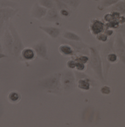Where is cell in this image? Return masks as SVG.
<instances>
[{"label": "cell", "mask_w": 125, "mask_h": 127, "mask_svg": "<svg viewBox=\"0 0 125 127\" xmlns=\"http://www.w3.org/2000/svg\"><path fill=\"white\" fill-rule=\"evenodd\" d=\"M114 37L110 38L109 41L102 46L100 52L103 64V71L105 80L108 76L111 64H116L120 60L114 49Z\"/></svg>", "instance_id": "6da1fadb"}, {"label": "cell", "mask_w": 125, "mask_h": 127, "mask_svg": "<svg viewBox=\"0 0 125 127\" xmlns=\"http://www.w3.org/2000/svg\"><path fill=\"white\" fill-rule=\"evenodd\" d=\"M89 65L92 68L96 77L101 82H104L106 80L104 78V71H103V64L102 61L100 52L95 46H89Z\"/></svg>", "instance_id": "7a4b0ae2"}, {"label": "cell", "mask_w": 125, "mask_h": 127, "mask_svg": "<svg viewBox=\"0 0 125 127\" xmlns=\"http://www.w3.org/2000/svg\"><path fill=\"white\" fill-rule=\"evenodd\" d=\"M61 72L54 73L39 81V85L48 92L60 94L62 91L61 82Z\"/></svg>", "instance_id": "3957f363"}, {"label": "cell", "mask_w": 125, "mask_h": 127, "mask_svg": "<svg viewBox=\"0 0 125 127\" xmlns=\"http://www.w3.org/2000/svg\"><path fill=\"white\" fill-rule=\"evenodd\" d=\"M8 28L10 30L13 37V56L18 58L20 56L21 51L25 48V46L17 29L11 22L9 24Z\"/></svg>", "instance_id": "277c9868"}, {"label": "cell", "mask_w": 125, "mask_h": 127, "mask_svg": "<svg viewBox=\"0 0 125 127\" xmlns=\"http://www.w3.org/2000/svg\"><path fill=\"white\" fill-rule=\"evenodd\" d=\"M61 86L62 91L64 92H71L76 86V78L73 70H64L61 72Z\"/></svg>", "instance_id": "5b68a950"}, {"label": "cell", "mask_w": 125, "mask_h": 127, "mask_svg": "<svg viewBox=\"0 0 125 127\" xmlns=\"http://www.w3.org/2000/svg\"><path fill=\"white\" fill-rule=\"evenodd\" d=\"M114 49L120 62L125 63V36L120 32H117L114 37Z\"/></svg>", "instance_id": "8992f818"}, {"label": "cell", "mask_w": 125, "mask_h": 127, "mask_svg": "<svg viewBox=\"0 0 125 127\" xmlns=\"http://www.w3.org/2000/svg\"><path fill=\"white\" fill-rule=\"evenodd\" d=\"M32 48L33 49L37 57L45 61H48L49 59L48 54V48H47V44L45 40L42 39V40L37 41L36 43H35L32 46Z\"/></svg>", "instance_id": "52a82bcc"}, {"label": "cell", "mask_w": 125, "mask_h": 127, "mask_svg": "<svg viewBox=\"0 0 125 127\" xmlns=\"http://www.w3.org/2000/svg\"><path fill=\"white\" fill-rule=\"evenodd\" d=\"M1 40L3 51H6L8 55L13 56V37L8 28L4 31Z\"/></svg>", "instance_id": "ba28073f"}, {"label": "cell", "mask_w": 125, "mask_h": 127, "mask_svg": "<svg viewBox=\"0 0 125 127\" xmlns=\"http://www.w3.org/2000/svg\"><path fill=\"white\" fill-rule=\"evenodd\" d=\"M105 30V23L98 18H93L89 23V31L90 33L95 36L97 34L103 32Z\"/></svg>", "instance_id": "9c48e42d"}, {"label": "cell", "mask_w": 125, "mask_h": 127, "mask_svg": "<svg viewBox=\"0 0 125 127\" xmlns=\"http://www.w3.org/2000/svg\"><path fill=\"white\" fill-rule=\"evenodd\" d=\"M19 11L18 8H4L0 9V21L8 22L10 19L13 18Z\"/></svg>", "instance_id": "30bf717a"}, {"label": "cell", "mask_w": 125, "mask_h": 127, "mask_svg": "<svg viewBox=\"0 0 125 127\" xmlns=\"http://www.w3.org/2000/svg\"><path fill=\"white\" fill-rule=\"evenodd\" d=\"M39 29L46 33L49 37L54 39L58 38L61 34V29L57 27L51 25H40L39 27Z\"/></svg>", "instance_id": "8fae6325"}, {"label": "cell", "mask_w": 125, "mask_h": 127, "mask_svg": "<svg viewBox=\"0 0 125 127\" xmlns=\"http://www.w3.org/2000/svg\"><path fill=\"white\" fill-rule=\"evenodd\" d=\"M47 12V9L39 5L38 3H35L33 5V7L31 10V16L32 18L40 20L46 17Z\"/></svg>", "instance_id": "7c38bea8"}, {"label": "cell", "mask_w": 125, "mask_h": 127, "mask_svg": "<svg viewBox=\"0 0 125 127\" xmlns=\"http://www.w3.org/2000/svg\"><path fill=\"white\" fill-rule=\"evenodd\" d=\"M76 82V85L77 88L83 92L90 91L93 84V80L90 77L80 78V79L77 80Z\"/></svg>", "instance_id": "4fadbf2b"}, {"label": "cell", "mask_w": 125, "mask_h": 127, "mask_svg": "<svg viewBox=\"0 0 125 127\" xmlns=\"http://www.w3.org/2000/svg\"><path fill=\"white\" fill-rule=\"evenodd\" d=\"M20 56L26 62H32L37 57L36 54L32 47L24 48L20 53Z\"/></svg>", "instance_id": "5bb4252c"}, {"label": "cell", "mask_w": 125, "mask_h": 127, "mask_svg": "<svg viewBox=\"0 0 125 127\" xmlns=\"http://www.w3.org/2000/svg\"><path fill=\"white\" fill-rule=\"evenodd\" d=\"M58 51L61 55L65 57H72L76 54L73 48L67 43L61 44L59 46Z\"/></svg>", "instance_id": "9a60e30c"}, {"label": "cell", "mask_w": 125, "mask_h": 127, "mask_svg": "<svg viewBox=\"0 0 125 127\" xmlns=\"http://www.w3.org/2000/svg\"><path fill=\"white\" fill-rule=\"evenodd\" d=\"M64 43L68 44L73 48L76 54L81 53L86 49H88L89 46V45L87 44L85 42H83V41H69L65 40V39L64 40Z\"/></svg>", "instance_id": "2e32d148"}, {"label": "cell", "mask_w": 125, "mask_h": 127, "mask_svg": "<svg viewBox=\"0 0 125 127\" xmlns=\"http://www.w3.org/2000/svg\"><path fill=\"white\" fill-rule=\"evenodd\" d=\"M60 15L59 11L56 7L53 8L51 9L47 10V12L46 13V17H44L45 20L50 22H56L60 20Z\"/></svg>", "instance_id": "e0dca14e"}, {"label": "cell", "mask_w": 125, "mask_h": 127, "mask_svg": "<svg viewBox=\"0 0 125 127\" xmlns=\"http://www.w3.org/2000/svg\"><path fill=\"white\" fill-rule=\"evenodd\" d=\"M62 38L69 41H82V39L78 34L70 31H65L62 34Z\"/></svg>", "instance_id": "ac0fdd59"}, {"label": "cell", "mask_w": 125, "mask_h": 127, "mask_svg": "<svg viewBox=\"0 0 125 127\" xmlns=\"http://www.w3.org/2000/svg\"><path fill=\"white\" fill-rule=\"evenodd\" d=\"M110 11H116L121 15H125V2L123 0H120L114 5L111 6L109 7Z\"/></svg>", "instance_id": "d6986e66"}, {"label": "cell", "mask_w": 125, "mask_h": 127, "mask_svg": "<svg viewBox=\"0 0 125 127\" xmlns=\"http://www.w3.org/2000/svg\"><path fill=\"white\" fill-rule=\"evenodd\" d=\"M22 95L20 93L17 91H10L7 95V99L10 103L17 104L20 101Z\"/></svg>", "instance_id": "ffe728a7"}, {"label": "cell", "mask_w": 125, "mask_h": 127, "mask_svg": "<svg viewBox=\"0 0 125 127\" xmlns=\"http://www.w3.org/2000/svg\"><path fill=\"white\" fill-rule=\"evenodd\" d=\"M120 0H100L99 3L97 5V9L100 11L111 7V6L114 5Z\"/></svg>", "instance_id": "44dd1931"}, {"label": "cell", "mask_w": 125, "mask_h": 127, "mask_svg": "<svg viewBox=\"0 0 125 127\" xmlns=\"http://www.w3.org/2000/svg\"><path fill=\"white\" fill-rule=\"evenodd\" d=\"M73 60H74L75 62H80V63H84V64H88L89 62V56L85 54H82V53H79V54H76L75 55L71 57Z\"/></svg>", "instance_id": "7402d4cb"}, {"label": "cell", "mask_w": 125, "mask_h": 127, "mask_svg": "<svg viewBox=\"0 0 125 127\" xmlns=\"http://www.w3.org/2000/svg\"><path fill=\"white\" fill-rule=\"evenodd\" d=\"M18 3L11 0H0V9L4 8H17Z\"/></svg>", "instance_id": "603a6c76"}, {"label": "cell", "mask_w": 125, "mask_h": 127, "mask_svg": "<svg viewBox=\"0 0 125 127\" xmlns=\"http://www.w3.org/2000/svg\"><path fill=\"white\" fill-rule=\"evenodd\" d=\"M69 9L76 10L79 7L82 0H61Z\"/></svg>", "instance_id": "cb8c5ba5"}, {"label": "cell", "mask_w": 125, "mask_h": 127, "mask_svg": "<svg viewBox=\"0 0 125 127\" xmlns=\"http://www.w3.org/2000/svg\"><path fill=\"white\" fill-rule=\"evenodd\" d=\"M37 3L39 5L47 9V10L55 7L54 2L53 1V0H39Z\"/></svg>", "instance_id": "d4e9b609"}, {"label": "cell", "mask_w": 125, "mask_h": 127, "mask_svg": "<svg viewBox=\"0 0 125 127\" xmlns=\"http://www.w3.org/2000/svg\"><path fill=\"white\" fill-rule=\"evenodd\" d=\"M121 25H120V24L118 20H113L109 22L105 23V29L106 28L111 29L113 30H118V29L120 28Z\"/></svg>", "instance_id": "484cf974"}, {"label": "cell", "mask_w": 125, "mask_h": 127, "mask_svg": "<svg viewBox=\"0 0 125 127\" xmlns=\"http://www.w3.org/2000/svg\"><path fill=\"white\" fill-rule=\"evenodd\" d=\"M95 39L97 41H98L99 42H102V43H106L107 41H109V39H110L107 35H106L104 32H101L100 34H97V35H95Z\"/></svg>", "instance_id": "4316f807"}, {"label": "cell", "mask_w": 125, "mask_h": 127, "mask_svg": "<svg viewBox=\"0 0 125 127\" xmlns=\"http://www.w3.org/2000/svg\"><path fill=\"white\" fill-rule=\"evenodd\" d=\"M99 91H100V93L103 95H108L109 94H111V92H112V90H111V88L108 85H102L100 87L99 89Z\"/></svg>", "instance_id": "83f0119b"}, {"label": "cell", "mask_w": 125, "mask_h": 127, "mask_svg": "<svg viewBox=\"0 0 125 127\" xmlns=\"http://www.w3.org/2000/svg\"><path fill=\"white\" fill-rule=\"evenodd\" d=\"M59 15L60 17L62 18H68L71 15V10L69 8H63L59 10Z\"/></svg>", "instance_id": "f1b7e54d"}, {"label": "cell", "mask_w": 125, "mask_h": 127, "mask_svg": "<svg viewBox=\"0 0 125 127\" xmlns=\"http://www.w3.org/2000/svg\"><path fill=\"white\" fill-rule=\"evenodd\" d=\"M87 69V65L84 63L76 62L75 70L78 71H85Z\"/></svg>", "instance_id": "f546056e"}, {"label": "cell", "mask_w": 125, "mask_h": 127, "mask_svg": "<svg viewBox=\"0 0 125 127\" xmlns=\"http://www.w3.org/2000/svg\"><path fill=\"white\" fill-rule=\"evenodd\" d=\"M54 2L56 3V8L58 11L63 8H69L61 0H54Z\"/></svg>", "instance_id": "4dcf8cb0"}, {"label": "cell", "mask_w": 125, "mask_h": 127, "mask_svg": "<svg viewBox=\"0 0 125 127\" xmlns=\"http://www.w3.org/2000/svg\"><path fill=\"white\" fill-rule=\"evenodd\" d=\"M75 64H76V62L74 60H73L72 58H71L69 60H68L66 63L67 68L71 70H75Z\"/></svg>", "instance_id": "1f68e13d"}, {"label": "cell", "mask_w": 125, "mask_h": 127, "mask_svg": "<svg viewBox=\"0 0 125 127\" xmlns=\"http://www.w3.org/2000/svg\"><path fill=\"white\" fill-rule=\"evenodd\" d=\"M113 20V16L111 15V12L106 13V14H104V15L103 16V20L104 23H107Z\"/></svg>", "instance_id": "d6a6232c"}, {"label": "cell", "mask_w": 125, "mask_h": 127, "mask_svg": "<svg viewBox=\"0 0 125 127\" xmlns=\"http://www.w3.org/2000/svg\"><path fill=\"white\" fill-rule=\"evenodd\" d=\"M104 32L109 38L114 36V35H115V31H114V30L111 29H106V28L105 29V30H104Z\"/></svg>", "instance_id": "836d02e7"}, {"label": "cell", "mask_w": 125, "mask_h": 127, "mask_svg": "<svg viewBox=\"0 0 125 127\" xmlns=\"http://www.w3.org/2000/svg\"><path fill=\"white\" fill-rule=\"evenodd\" d=\"M6 22L0 21V35L1 34V33H3L4 31L5 30L4 29V28L6 26Z\"/></svg>", "instance_id": "e575fe53"}, {"label": "cell", "mask_w": 125, "mask_h": 127, "mask_svg": "<svg viewBox=\"0 0 125 127\" xmlns=\"http://www.w3.org/2000/svg\"><path fill=\"white\" fill-rule=\"evenodd\" d=\"M7 57H8V55H6L5 53H3V52L0 51V60L4 59V58H6Z\"/></svg>", "instance_id": "d590c367"}, {"label": "cell", "mask_w": 125, "mask_h": 127, "mask_svg": "<svg viewBox=\"0 0 125 127\" xmlns=\"http://www.w3.org/2000/svg\"><path fill=\"white\" fill-rule=\"evenodd\" d=\"M0 51L1 52H3V46H2V43H1V38H0ZM4 53V52H3Z\"/></svg>", "instance_id": "8d00e7d4"}, {"label": "cell", "mask_w": 125, "mask_h": 127, "mask_svg": "<svg viewBox=\"0 0 125 127\" xmlns=\"http://www.w3.org/2000/svg\"><path fill=\"white\" fill-rule=\"evenodd\" d=\"M95 1H99L100 0H95Z\"/></svg>", "instance_id": "74e56055"}]
</instances>
